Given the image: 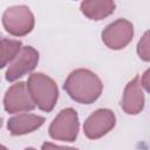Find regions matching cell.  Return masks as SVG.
<instances>
[{
  "instance_id": "ba28073f",
  "label": "cell",
  "mask_w": 150,
  "mask_h": 150,
  "mask_svg": "<svg viewBox=\"0 0 150 150\" xmlns=\"http://www.w3.org/2000/svg\"><path fill=\"white\" fill-rule=\"evenodd\" d=\"M39 62V53L30 46H25L21 48L19 54L9 63L6 71V80L13 82L26 74L30 73Z\"/></svg>"
},
{
  "instance_id": "5b68a950",
  "label": "cell",
  "mask_w": 150,
  "mask_h": 150,
  "mask_svg": "<svg viewBox=\"0 0 150 150\" xmlns=\"http://www.w3.org/2000/svg\"><path fill=\"white\" fill-rule=\"evenodd\" d=\"M134 36V26L125 19H118L109 23L102 32V41L114 50L127 47Z\"/></svg>"
},
{
  "instance_id": "8992f818",
  "label": "cell",
  "mask_w": 150,
  "mask_h": 150,
  "mask_svg": "<svg viewBox=\"0 0 150 150\" xmlns=\"http://www.w3.org/2000/svg\"><path fill=\"white\" fill-rule=\"evenodd\" d=\"M35 107L36 105L25 82H18L7 89L4 97V108L7 112L16 114L30 111Z\"/></svg>"
},
{
  "instance_id": "8fae6325",
  "label": "cell",
  "mask_w": 150,
  "mask_h": 150,
  "mask_svg": "<svg viewBox=\"0 0 150 150\" xmlns=\"http://www.w3.org/2000/svg\"><path fill=\"white\" fill-rule=\"evenodd\" d=\"M81 12L90 20H103L104 18L109 16L115 11V2L110 0H102V1H82L80 5Z\"/></svg>"
},
{
  "instance_id": "7c38bea8",
  "label": "cell",
  "mask_w": 150,
  "mask_h": 150,
  "mask_svg": "<svg viewBox=\"0 0 150 150\" xmlns=\"http://www.w3.org/2000/svg\"><path fill=\"white\" fill-rule=\"evenodd\" d=\"M22 43L19 40L0 38V69L11 63L21 50Z\"/></svg>"
},
{
  "instance_id": "6da1fadb",
  "label": "cell",
  "mask_w": 150,
  "mask_h": 150,
  "mask_svg": "<svg viewBox=\"0 0 150 150\" xmlns=\"http://www.w3.org/2000/svg\"><path fill=\"white\" fill-rule=\"evenodd\" d=\"M63 89L74 101L82 104H90L100 97L103 84L95 73L89 69L80 68L68 75Z\"/></svg>"
},
{
  "instance_id": "4fadbf2b",
  "label": "cell",
  "mask_w": 150,
  "mask_h": 150,
  "mask_svg": "<svg viewBox=\"0 0 150 150\" xmlns=\"http://www.w3.org/2000/svg\"><path fill=\"white\" fill-rule=\"evenodd\" d=\"M137 53L139 55V57L144 61H149L150 60V55H149V33L145 32L144 35L142 36V39L139 40L138 45H137Z\"/></svg>"
},
{
  "instance_id": "3957f363",
  "label": "cell",
  "mask_w": 150,
  "mask_h": 150,
  "mask_svg": "<svg viewBox=\"0 0 150 150\" xmlns=\"http://www.w3.org/2000/svg\"><path fill=\"white\" fill-rule=\"evenodd\" d=\"M2 25L9 34L25 36L34 28V15L27 6H12L4 12Z\"/></svg>"
},
{
  "instance_id": "30bf717a",
  "label": "cell",
  "mask_w": 150,
  "mask_h": 150,
  "mask_svg": "<svg viewBox=\"0 0 150 150\" xmlns=\"http://www.w3.org/2000/svg\"><path fill=\"white\" fill-rule=\"evenodd\" d=\"M45 123V117L34 114H19L13 116L7 122L9 132L14 136L26 135L39 129Z\"/></svg>"
},
{
  "instance_id": "7a4b0ae2",
  "label": "cell",
  "mask_w": 150,
  "mask_h": 150,
  "mask_svg": "<svg viewBox=\"0 0 150 150\" xmlns=\"http://www.w3.org/2000/svg\"><path fill=\"white\" fill-rule=\"evenodd\" d=\"M27 88L39 109L47 112L53 110L59 98L57 86L53 79L42 73H34L28 77Z\"/></svg>"
},
{
  "instance_id": "9c48e42d",
  "label": "cell",
  "mask_w": 150,
  "mask_h": 150,
  "mask_svg": "<svg viewBox=\"0 0 150 150\" xmlns=\"http://www.w3.org/2000/svg\"><path fill=\"white\" fill-rule=\"evenodd\" d=\"M121 107L128 115H137L144 108V94L141 84V76L137 75L124 88Z\"/></svg>"
},
{
  "instance_id": "277c9868",
  "label": "cell",
  "mask_w": 150,
  "mask_h": 150,
  "mask_svg": "<svg viewBox=\"0 0 150 150\" xmlns=\"http://www.w3.org/2000/svg\"><path fill=\"white\" fill-rule=\"evenodd\" d=\"M79 116L73 108H66L59 112L49 125V136L57 141L74 142L79 134Z\"/></svg>"
},
{
  "instance_id": "2e32d148",
  "label": "cell",
  "mask_w": 150,
  "mask_h": 150,
  "mask_svg": "<svg viewBox=\"0 0 150 150\" xmlns=\"http://www.w3.org/2000/svg\"><path fill=\"white\" fill-rule=\"evenodd\" d=\"M25 150H35L34 148H27V149H25Z\"/></svg>"
},
{
  "instance_id": "5bb4252c",
  "label": "cell",
  "mask_w": 150,
  "mask_h": 150,
  "mask_svg": "<svg viewBox=\"0 0 150 150\" xmlns=\"http://www.w3.org/2000/svg\"><path fill=\"white\" fill-rule=\"evenodd\" d=\"M41 150H77L75 148H69V146H61V145H55L53 143L46 142L42 144Z\"/></svg>"
},
{
  "instance_id": "52a82bcc",
  "label": "cell",
  "mask_w": 150,
  "mask_h": 150,
  "mask_svg": "<svg viewBox=\"0 0 150 150\" xmlns=\"http://www.w3.org/2000/svg\"><path fill=\"white\" fill-rule=\"evenodd\" d=\"M115 123L116 117L110 109H97L86 120L83 131L89 139H97L107 135Z\"/></svg>"
},
{
  "instance_id": "9a60e30c",
  "label": "cell",
  "mask_w": 150,
  "mask_h": 150,
  "mask_svg": "<svg viewBox=\"0 0 150 150\" xmlns=\"http://www.w3.org/2000/svg\"><path fill=\"white\" fill-rule=\"evenodd\" d=\"M0 150H8V149H7L6 146H4V145H1V144H0Z\"/></svg>"
},
{
  "instance_id": "e0dca14e",
  "label": "cell",
  "mask_w": 150,
  "mask_h": 150,
  "mask_svg": "<svg viewBox=\"0 0 150 150\" xmlns=\"http://www.w3.org/2000/svg\"><path fill=\"white\" fill-rule=\"evenodd\" d=\"M1 125H2V118L0 117V128H1Z\"/></svg>"
},
{
  "instance_id": "ac0fdd59",
  "label": "cell",
  "mask_w": 150,
  "mask_h": 150,
  "mask_svg": "<svg viewBox=\"0 0 150 150\" xmlns=\"http://www.w3.org/2000/svg\"><path fill=\"white\" fill-rule=\"evenodd\" d=\"M0 38H1V34H0Z\"/></svg>"
}]
</instances>
